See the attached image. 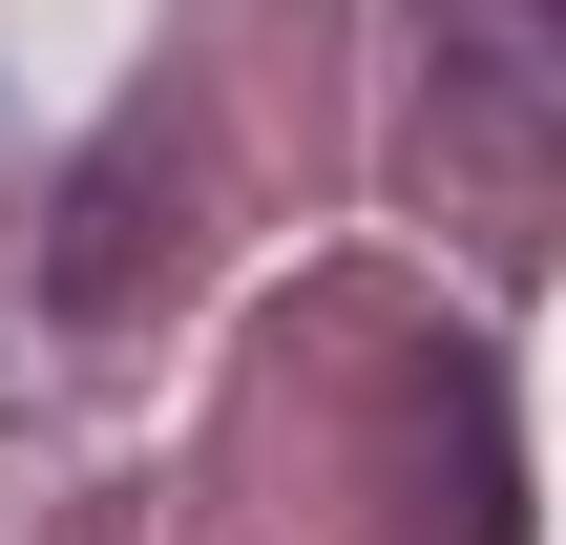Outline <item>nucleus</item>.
<instances>
[{
	"instance_id": "nucleus-1",
	"label": "nucleus",
	"mask_w": 566,
	"mask_h": 545,
	"mask_svg": "<svg viewBox=\"0 0 566 545\" xmlns=\"http://www.w3.org/2000/svg\"><path fill=\"white\" fill-rule=\"evenodd\" d=\"M420 84H441L462 147L566 168V0H420Z\"/></svg>"
},
{
	"instance_id": "nucleus-2",
	"label": "nucleus",
	"mask_w": 566,
	"mask_h": 545,
	"mask_svg": "<svg viewBox=\"0 0 566 545\" xmlns=\"http://www.w3.org/2000/svg\"><path fill=\"white\" fill-rule=\"evenodd\" d=\"M399 462H420V545H525V441H504V378H483V336H420L399 357Z\"/></svg>"
},
{
	"instance_id": "nucleus-3",
	"label": "nucleus",
	"mask_w": 566,
	"mask_h": 545,
	"mask_svg": "<svg viewBox=\"0 0 566 545\" xmlns=\"http://www.w3.org/2000/svg\"><path fill=\"white\" fill-rule=\"evenodd\" d=\"M147 252H168V105H126V126L84 147V189H63V294H84V315H126V294H147Z\"/></svg>"
}]
</instances>
